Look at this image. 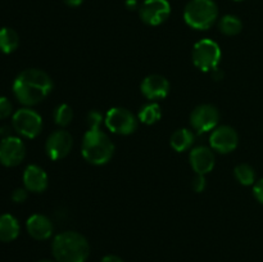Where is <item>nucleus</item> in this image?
Masks as SVG:
<instances>
[{
  "label": "nucleus",
  "mask_w": 263,
  "mask_h": 262,
  "mask_svg": "<svg viewBox=\"0 0 263 262\" xmlns=\"http://www.w3.org/2000/svg\"><path fill=\"white\" fill-rule=\"evenodd\" d=\"M53 90V81L46 72L37 68H28L21 72L13 82V92L23 105L39 104Z\"/></svg>",
  "instance_id": "f257e3e1"
},
{
  "label": "nucleus",
  "mask_w": 263,
  "mask_h": 262,
  "mask_svg": "<svg viewBox=\"0 0 263 262\" xmlns=\"http://www.w3.org/2000/svg\"><path fill=\"white\" fill-rule=\"evenodd\" d=\"M51 251L57 262H86L90 244L82 234L68 230L54 238Z\"/></svg>",
  "instance_id": "f03ea898"
},
{
  "label": "nucleus",
  "mask_w": 263,
  "mask_h": 262,
  "mask_svg": "<svg viewBox=\"0 0 263 262\" xmlns=\"http://www.w3.org/2000/svg\"><path fill=\"white\" fill-rule=\"evenodd\" d=\"M82 156L89 163L105 164L110 161L115 153L112 140L100 128H89L82 139Z\"/></svg>",
  "instance_id": "7ed1b4c3"
},
{
  "label": "nucleus",
  "mask_w": 263,
  "mask_h": 262,
  "mask_svg": "<svg viewBox=\"0 0 263 262\" xmlns=\"http://www.w3.org/2000/svg\"><path fill=\"white\" fill-rule=\"evenodd\" d=\"M218 17V8L213 0H190L184 10V20L194 30H208Z\"/></svg>",
  "instance_id": "20e7f679"
},
{
  "label": "nucleus",
  "mask_w": 263,
  "mask_h": 262,
  "mask_svg": "<svg viewBox=\"0 0 263 262\" xmlns=\"http://www.w3.org/2000/svg\"><path fill=\"white\" fill-rule=\"evenodd\" d=\"M221 61V48L211 39H202L193 48V62L200 71L208 72L217 68Z\"/></svg>",
  "instance_id": "39448f33"
},
{
  "label": "nucleus",
  "mask_w": 263,
  "mask_h": 262,
  "mask_svg": "<svg viewBox=\"0 0 263 262\" xmlns=\"http://www.w3.org/2000/svg\"><path fill=\"white\" fill-rule=\"evenodd\" d=\"M104 122L108 130L120 135H130L138 127L135 116L122 107L110 108L105 115Z\"/></svg>",
  "instance_id": "423d86ee"
},
{
  "label": "nucleus",
  "mask_w": 263,
  "mask_h": 262,
  "mask_svg": "<svg viewBox=\"0 0 263 262\" xmlns=\"http://www.w3.org/2000/svg\"><path fill=\"white\" fill-rule=\"evenodd\" d=\"M13 127L20 135L27 139H33L41 133L43 118L36 110L22 108L13 115Z\"/></svg>",
  "instance_id": "0eeeda50"
},
{
  "label": "nucleus",
  "mask_w": 263,
  "mask_h": 262,
  "mask_svg": "<svg viewBox=\"0 0 263 262\" xmlns=\"http://www.w3.org/2000/svg\"><path fill=\"white\" fill-rule=\"evenodd\" d=\"M171 14L168 0H145L139 8L141 21L149 26H159Z\"/></svg>",
  "instance_id": "6e6552de"
},
{
  "label": "nucleus",
  "mask_w": 263,
  "mask_h": 262,
  "mask_svg": "<svg viewBox=\"0 0 263 262\" xmlns=\"http://www.w3.org/2000/svg\"><path fill=\"white\" fill-rule=\"evenodd\" d=\"M220 121V112L212 104H200L190 115V123L198 133L213 130Z\"/></svg>",
  "instance_id": "1a4fd4ad"
},
{
  "label": "nucleus",
  "mask_w": 263,
  "mask_h": 262,
  "mask_svg": "<svg viewBox=\"0 0 263 262\" xmlns=\"http://www.w3.org/2000/svg\"><path fill=\"white\" fill-rule=\"evenodd\" d=\"M72 145H73V138L68 131L55 130L49 135L45 144V151L49 158L58 161L68 156Z\"/></svg>",
  "instance_id": "9d476101"
},
{
  "label": "nucleus",
  "mask_w": 263,
  "mask_h": 262,
  "mask_svg": "<svg viewBox=\"0 0 263 262\" xmlns=\"http://www.w3.org/2000/svg\"><path fill=\"white\" fill-rule=\"evenodd\" d=\"M26 146L20 138L8 136L0 143V163L7 167H14L25 159Z\"/></svg>",
  "instance_id": "9b49d317"
},
{
  "label": "nucleus",
  "mask_w": 263,
  "mask_h": 262,
  "mask_svg": "<svg viewBox=\"0 0 263 262\" xmlns=\"http://www.w3.org/2000/svg\"><path fill=\"white\" fill-rule=\"evenodd\" d=\"M211 148L218 153H230L239 144V135L231 126H220L215 128L210 138Z\"/></svg>",
  "instance_id": "f8f14e48"
},
{
  "label": "nucleus",
  "mask_w": 263,
  "mask_h": 262,
  "mask_svg": "<svg viewBox=\"0 0 263 262\" xmlns=\"http://www.w3.org/2000/svg\"><path fill=\"white\" fill-rule=\"evenodd\" d=\"M140 89L146 99H164L170 92V82L162 74H149L143 80Z\"/></svg>",
  "instance_id": "ddd939ff"
},
{
  "label": "nucleus",
  "mask_w": 263,
  "mask_h": 262,
  "mask_svg": "<svg viewBox=\"0 0 263 262\" xmlns=\"http://www.w3.org/2000/svg\"><path fill=\"white\" fill-rule=\"evenodd\" d=\"M189 162L194 172H197L198 175H205L212 171L215 167L216 157L212 149L204 145H199L192 149Z\"/></svg>",
  "instance_id": "4468645a"
},
{
  "label": "nucleus",
  "mask_w": 263,
  "mask_h": 262,
  "mask_svg": "<svg viewBox=\"0 0 263 262\" xmlns=\"http://www.w3.org/2000/svg\"><path fill=\"white\" fill-rule=\"evenodd\" d=\"M23 184L28 192L41 193L48 188V175L40 166L30 164L23 174Z\"/></svg>",
  "instance_id": "2eb2a0df"
},
{
  "label": "nucleus",
  "mask_w": 263,
  "mask_h": 262,
  "mask_svg": "<svg viewBox=\"0 0 263 262\" xmlns=\"http://www.w3.org/2000/svg\"><path fill=\"white\" fill-rule=\"evenodd\" d=\"M28 234L36 240H46L53 234V223L46 216L35 213L26 222Z\"/></svg>",
  "instance_id": "dca6fc26"
},
{
  "label": "nucleus",
  "mask_w": 263,
  "mask_h": 262,
  "mask_svg": "<svg viewBox=\"0 0 263 262\" xmlns=\"http://www.w3.org/2000/svg\"><path fill=\"white\" fill-rule=\"evenodd\" d=\"M20 234V223L17 218L9 213L0 216V241H12Z\"/></svg>",
  "instance_id": "f3484780"
},
{
  "label": "nucleus",
  "mask_w": 263,
  "mask_h": 262,
  "mask_svg": "<svg viewBox=\"0 0 263 262\" xmlns=\"http://www.w3.org/2000/svg\"><path fill=\"white\" fill-rule=\"evenodd\" d=\"M20 45V36L13 28H0V51L4 54H10Z\"/></svg>",
  "instance_id": "a211bd4d"
},
{
  "label": "nucleus",
  "mask_w": 263,
  "mask_h": 262,
  "mask_svg": "<svg viewBox=\"0 0 263 262\" xmlns=\"http://www.w3.org/2000/svg\"><path fill=\"white\" fill-rule=\"evenodd\" d=\"M170 143L176 152L187 151L194 143V134L187 128H180L172 134Z\"/></svg>",
  "instance_id": "6ab92c4d"
},
{
  "label": "nucleus",
  "mask_w": 263,
  "mask_h": 262,
  "mask_svg": "<svg viewBox=\"0 0 263 262\" xmlns=\"http://www.w3.org/2000/svg\"><path fill=\"white\" fill-rule=\"evenodd\" d=\"M218 28L221 32L226 36H235L243 28V23H241L240 18L233 14H226L218 22Z\"/></svg>",
  "instance_id": "aec40b11"
},
{
  "label": "nucleus",
  "mask_w": 263,
  "mask_h": 262,
  "mask_svg": "<svg viewBox=\"0 0 263 262\" xmlns=\"http://www.w3.org/2000/svg\"><path fill=\"white\" fill-rule=\"evenodd\" d=\"M162 110L157 103H149L144 105L139 112V121H141L145 125H153L157 121L161 120Z\"/></svg>",
  "instance_id": "412c9836"
},
{
  "label": "nucleus",
  "mask_w": 263,
  "mask_h": 262,
  "mask_svg": "<svg viewBox=\"0 0 263 262\" xmlns=\"http://www.w3.org/2000/svg\"><path fill=\"white\" fill-rule=\"evenodd\" d=\"M234 175H235L236 180L246 186L253 185L256 181V171H254L253 167L247 163L238 164L234 170Z\"/></svg>",
  "instance_id": "4be33fe9"
},
{
  "label": "nucleus",
  "mask_w": 263,
  "mask_h": 262,
  "mask_svg": "<svg viewBox=\"0 0 263 262\" xmlns=\"http://www.w3.org/2000/svg\"><path fill=\"white\" fill-rule=\"evenodd\" d=\"M72 118H73V110L68 104L58 105L54 110V121L57 125L62 126V127L68 126L72 122Z\"/></svg>",
  "instance_id": "5701e85b"
},
{
  "label": "nucleus",
  "mask_w": 263,
  "mask_h": 262,
  "mask_svg": "<svg viewBox=\"0 0 263 262\" xmlns=\"http://www.w3.org/2000/svg\"><path fill=\"white\" fill-rule=\"evenodd\" d=\"M103 121V116L98 110H91L86 117V122L89 128H100V123Z\"/></svg>",
  "instance_id": "b1692460"
},
{
  "label": "nucleus",
  "mask_w": 263,
  "mask_h": 262,
  "mask_svg": "<svg viewBox=\"0 0 263 262\" xmlns=\"http://www.w3.org/2000/svg\"><path fill=\"white\" fill-rule=\"evenodd\" d=\"M12 103L4 97H0V120L9 117L12 115Z\"/></svg>",
  "instance_id": "393cba45"
},
{
  "label": "nucleus",
  "mask_w": 263,
  "mask_h": 262,
  "mask_svg": "<svg viewBox=\"0 0 263 262\" xmlns=\"http://www.w3.org/2000/svg\"><path fill=\"white\" fill-rule=\"evenodd\" d=\"M205 185H207V181H205L204 175H198L197 174V176L193 179V182H192L193 189H194L197 193H202L203 190L205 189Z\"/></svg>",
  "instance_id": "a878e982"
},
{
  "label": "nucleus",
  "mask_w": 263,
  "mask_h": 262,
  "mask_svg": "<svg viewBox=\"0 0 263 262\" xmlns=\"http://www.w3.org/2000/svg\"><path fill=\"white\" fill-rule=\"evenodd\" d=\"M27 192L28 190L23 189V188H18L14 192L12 193V200L15 203H23L26 199H27Z\"/></svg>",
  "instance_id": "bb28decb"
},
{
  "label": "nucleus",
  "mask_w": 263,
  "mask_h": 262,
  "mask_svg": "<svg viewBox=\"0 0 263 262\" xmlns=\"http://www.w3.org/2000/svg\"><path fill=\"white\" fill-rule=\"evenodd\" d=\"M253 194H254V197H256V199L263 204V177L261 180H258L256 184H254Z\"/></svg>",
  "instance_id": "cd10ccee"
},
{
  "label": "nucleus",
  "mask_w": 263,
  "mask_h": 262,
  "mask_svg": "<svg viewBox=\"0 0 263 262\" xmlns=\"http://www.w3.org/2000/svg\"><path fill=\"white\" fill-rule=\"evenodd\" d=\"M102 262H125L122 258H120L118 256H115V254H108V256L103 257Z\"/></svg>",
  "instance_id": "c85d7f7f"
},
{
  "label": "nucleus",
  "mask_w": 263,
  "mask_h": 262,
  "mask_svg": "<svg viewBox=\"0 0 263 262\" xmlns=\"http://www.w3.org/2000/svg\"><path fill=\"white\" fill-rule=\"evenodd\" d=\"M63 2H64V4L68 5V7L74 8V7H79V5H81L84 0H63Z\"/></svg>",
  "instance_id": "c756f323"
},
{
  "label": "nucleus",
  "mask_w": 263,
  "mask_h": 262,
  "mask_svg": "<svg viewBox=\"0 0 263 262\" xmlns=\"http://www.w3.org/2000/svg\"><path fill=\"white\" fill-rule=\"evenodd\" d=\"M126 7L128 9H136L138 8V2L136 0H126Z\"/></svg>",
  "instance_id": "7c9ffc66"
},
{
  "label": "nucleus",
  "mask_w": 263,
  "mask_h": 262,
  "mask_svg": "<svg viewBox=\"0 0 263 262\" xmlns=\"http://www.w3.org/2000/svg\"><path fill=\"white\" fill-rule=\"evenodd\" d=\"M39 262H57V261H50V259H43V261H39Z\"/></svg>",
  "instance_id": "2f4dec72"
},
{
  "label": "nucleus",
  "mask_w": 263,
  "mask_h": 262,
  "mask_svg": "<svg viewBox=\"0 0 263 262\" xmlns=\"http://www.w3.org/2000/svg\"><path fill=\"white\" fill-rule=\"evenodd\" d=\"M235 2H241V0H235Z\"/></svg>",
  "instance_id": "473e14b6"
}]
</instances>
